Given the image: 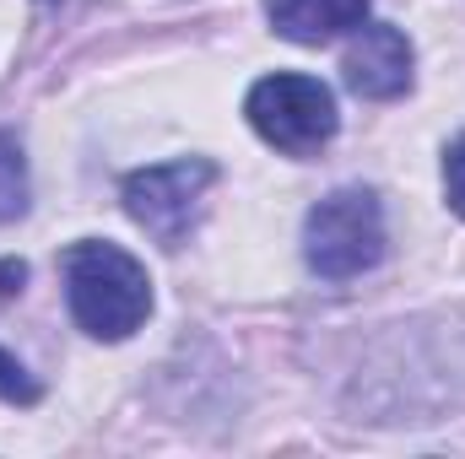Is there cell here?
I'll list each match as a JSON object with an SVG mask.
<instances>
[{
  "label": "cell",
  "instance_id": "6da1fadb",
  "mask_svg": "<svg viewBox=\"0 0 465 459\" xmlns=\"http://www.w3.org/2000/svg\"><path fill=\"white\" fill-rule=\"evenodd\" d=\"M71 319L93 341H130L152 314V276L135 254L104 238H82L60 254Z\"/></svg>",
  "mask_w": 465,
  "mask_h": 459
},
{
  "label": "cell",
  "instance_id": "7a4b0ae2",
  "mask_svg": "<svg viewBox=\"0 0 465 459\" xmlns=\"http://www.w3.org/2000/svg\"><path fill=\"white\" fill-rule=\"evenodd\" d=\"M303 259L325 281H351L384 259V206L373 190L341 184L303 222Z\"/></svg>",
  "mask_w": 465,
  "mask_h": 459
},
{
  "label": "cell",
  "instance_id": "3957f363",
  "mask_svg": "<svg viewBox=\"0 0 465 459\" xmlns=\"http://www.w3.org/2000/svg\"><path fill=\"white\" fill-rule=\"evenodd\" d=\"M243 114L254 124L260 141H271L287 157H309L336 135V93L320 76H298V71H276L260 76L243 98Z\"/></svg>",
  "mask_w": 465,
  "mask_h": 459
},
{
  "label": "cell",
  "instance_id": "277c9868",
  "mask_svg": "<svg viewBox=\"0 0 465 459\" xmlns=\"http://www.w3.org/2000/svg\"><path fill=\"white\" fill-rule=\"evenodd\" d=\"M217 184V162L206 157H173V162H157V168H135L119 190L124 211L135 228H146L157 243H184V232L195 228L201 206H206V190Z\"/></svg>",
  "mask_w": 465,
  "mask_h": 459
},
{
  "label": "cell",
  "instance_id": "5b68a950",
  "mask_svg": "<svg viewBox=\"0 0 465 459\" xmlns=\"http://www.w3.org/2000/svg\"><path fill=\"white\" fill-rule=\"evenodd\" d=\"M341 71H347V87L357 98L390 103V98L411 93V71H417L411 38L401 27H390V22H362V27H351Z\"/></svg>",
  "mask_w": 465,
  "mask_h": 459
},
{
  "label": "cell",
  "instance_id": "8992f818",
  "mask_svg": "<svg viewBox=\"0 0 465 459\" xmlns=\"http://www.w3.org/2000/svg\"><path fill=\"white\" fill-rule=\"evenodd\" d=\"M373 0H265V16L292 44H331L336 33H351L368 22Z\"/></svg>",
  "mask_w": 465,
  "mask_h": 459
},
{
  "label": "cell",
  "instance_id": "52a82bcc",
  "mask_svg": "<svg viewBox=\"0 0 465 459\" xmlns=\"http://www.w3.org/2000/svg\"><path fill=\"white\" fill-rule=\"evenodd\" d=\"M27 195H33V184H27L22 141L0 130V222H16V217L27 211Z\"/></svg>",
  "mask_w": 465,
  "mask_h": 459
},
{
  "label": "cell",
  "instance_id": "ba28073f",
  "mask_svg": "<svg viewBox=\"0 0 465 459\" xmlns=\"http://www.w3.org/2000/svg\"><path fill=\"white\" fill-rule=\"evenodd\" d=\"M38 395H44L38 378L0 346V400H11V405H38Z\"/></svg>",
  "mask_w": 465,
  "mask_h": 459
},
{
  "label": "cell",
  "instance_id": "9c48e42d",
  "mask_svg": "<svg viewBox=\"0 0 465 459\" xmlns=\"http://www.w3.org/2000/svg\"><path fill=\"white\" fill-rule=\"evenodd\" d=\"M444 195H450V211L465 217V135L444 146Z\"/></svg>",
  "mask_w": 465,
  "mask_h": 459
}]
</instances>
